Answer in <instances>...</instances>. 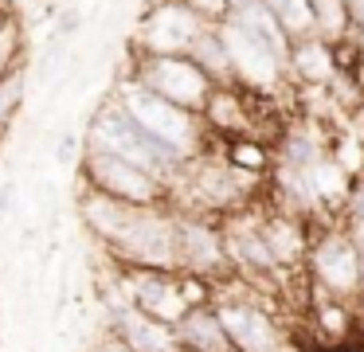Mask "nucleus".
<instances>
[{
  "mask_svg": "<svg viewBox=\"0 0 364 352\" xmlns=\"http://www.w3.org/2000/svg\"><path fill=\"white\" fill-rule=\"evenodd\" d=\"M114 98H118V106L126 110L157 145H165L176 161L188 164L192 156L208 153V133L212 129H208L204 117L192 114V110H181L176 102L161 98V94H153L149 86H141L129 70L114 82Z\"/></svg>",
  "mask_w": 364,
  "mask_h": 352,
  "instance_id": "nucleus-1",
  "label": "nucleus"
},
{
  "mask_svg": "<svg viewBox=\"0 0 364 352\" xmlns=\"http://www.w3.org/2000/svg\"><path fill=\"white\" fill-rule=\"evenodd\" d=\"M212 305L220 313L235 352H298L286 325L270 313L267 297L255 294V282L239 278V274L223 278L212 289Z\"/></svg>",
  "mask_w": 364,
  "mask_h": 352,
  "instance_id": "nucleus-2",
  "label": "nucleus"
},
{
  "mask_svg": "<svg viewBox=\"0 0 364 352\" xmlns=\"http://www.w3.org/2000/svg\"><path fill=\"white\" fill-rule=\"evenodd\" d=\"M82 145L98 149V153H110V156H122V161L137 164V169H149V172H157L161 180H168V184H173L184 169V161H176L165 145H157V141L118 106V98L102 102V106L95 110Z\"/></svg>",
  "mask_w": 364,
  "mask_h": 352,
  "instance_id": "nucleus-3",
  "label": "nucleus"
},
{
  "mask_svg": "<svg viewBox=\"0 0 364 352\" xmlns=\"http://www.w3.org/2000/svg\"><path fill=\"white\" fill-rule=\"evenodd\" d=\"M306 274L309 286L325 297L337 302H353L364 294V262H360V247L353 242V235L345 231V223H325L314 231V247L306 258Z\"/></svg>",
  "mask_w": 364,
  "mask_h": 352,
  "instance_id": "nucleus-4",
  "label": "nucleus"
},
{
  "mask_svg": "<svg viewBox=\"0 0 364 352\" xmlns=\"http://www.w3.org/2000/svg\"><path fill=\"white\" fill-rule=\"evenodd\" d=\"M79 169H82V184L87 188H98V192L114 196V200L129 203V208H173V203H168L173 200V184L161 180L157 172L122 161V156L87 149L82 161H79Z\"/></svg>",
  "mask_w": 364,
  "mask_h": 352,
  "instance_id": "nucleus-5",
  "label": "nucleus"
},
{
  "mask_svg": "<svg viewBox=\"0 0 364 352\" xmlns=\"http://www.w3.org/2000/svg\"><path fill=\"white\" fill-rule=\"evenodd\" d=\"M129 75L141 86H149L153 94L176 102L181 110H192V114L204 117L208 98H212L215 82L188 59V55H134V67Z\"/></svg>",
  "mask_w": 364,
  "mask_h": 352,
  "instance_id": "nucleus-6",
  "label": "nucleus"
},
{
  "mask_svg": "<svg viewBox=\"0 0 364 352\" xmlns=\"http://www.w3.org/2000/svg\"><path fill=\"white\" fill-rule=\"evenodd\" d=\"M208 23L184 0H157L141 16L134 36V55H188Z\"/></svg>",
  "mask_w": 364,
  "mask_h": 352,
  "instance_id": "nucleus-7",
  "label": "nucleus"
},
{
  "mask_svg": "<svg viewBox=\"0 0 364 352\" xmlns=\"http://www.w3.org/2000/svg\"><path fill=\"white\" fill-rule=\"evenodd\" d=\"M176 255H181V274H196L220 286L231 278V262L223 250V227L212 215H196V211H176Z\"/></svg>",
  "mask_w": 364,
  "mask_h": 352,
  "instance_id": "nucleus-8",
  "label": "nucleus"
},
{
  "mask_svg": "<svg viewBox=\"0 0 364 352\" xmlns=\"http://www.w3.org/2000/svg\"><path fill=\"white\" fill-rule=\"evenodd\" d=\"M215 31H220L223 47H228L235 86H243V90H251V94H262V98L282 86V78L290 75V70H286V63L278 59L262 39H255L251 31L235 20H223Z\"/></svg>",
  "mask_w": 364,
  "mask_h": 352,
  "instance_id": "nucleus-9",
  "label": "nucleus"
},
{
  "mask_svg": "<svg viewBox=\"0 0 364 352\" xmlns=\"http://www.w3.org/2000/svg\"><path fill=\"white\" fill-rule=\"evenodd\" d=\"M114 282L141 313H149V317L165 321L173 329L192 309L181 286V270H126V266H114Z\"/></svg>",
  "mask_w": 364,
  "mask_h": 352,
  "instance_id": "nucleus-10",
  "label": "nucleus"
},
{
  "mask_svg": "<svg viewBox=\"0 0 364 352\" xmlns=\"http://www.w3.org/2000/svg\"><path fill=\"white\" fill-rule=\"evenodd\" d=\"M102 302H106V333L122 336L134 352H184L176 329L157 321V317H149V313H141L118 289V282H110L102 289Z\"/></svg>",
  "mask_w": 364,
  "mask_h": 352,
  "instance_id": "nucleus-11",
  "label": "nucleus"
},
{
  "mask_svg": "<svg viewBox=\"0 0 364 352\" xmlns=\"http://www.w3.org/2000/svg\"><path fill=\"white\" fill-rule=\"evenodd\" d=\"M294 78L301 86H314V90H325L341 78L337 55H333V43L325 36H309V39H294L290 47V63H286Z\"/></svg>",
  "mask_w": 364,
  "mask_h": 352,
  "instance_id": "nucleus-12",
  "label": "nucleus"
},
{
  "mask_svg": "<svg viewBox=\"0 0 364 352\" xmlns=\"http://www.w3.org/2000/svg\"><path fill=\"white\" fill-rule=\"evenodd\" d=\"M176 336H181L184 352H235V344H231L215 305H196V309H188V317L176 325Z\"/></svg>",
  "mask_w": 364,
  "mask_h": 352,
  "instance_id": "nucleus-13",
  "label": "nucleus"
},
{
  "mask_svg": "<svg viewBox=\"0 0 364 352\" xmlns=\"http://www.w3.org/2000/svg\"><path fill=\"white\" fill-rule=\"evenodd\" d=\"M188 59L196 63V67L204 70L215 86H231V82H235V75H231V59H228V47H223V39H220V31H215V28H208L204 36L192 43Z\"/></svg>",
  "mask_w": 364,
  "mask_h": 352,
  "instance_id": "nucleus-14",
  "label": "nucleus"
},
{
  "mask_svg": "<svg viewBox=\"0 0 364 352\" xmlns=\"http://www.w3.org/2000/svg\"><path fill=\"white\" fill-rule=\"evenodd\" d=\"M220 153L228 156L235 169L251 172V176H267V172L274 169V149L259 137H231V141H223Z\"/></svg>",
  "mask_w": 364,
  "mask_h": 352,
  "instance_id": "nucleus-15",
  "label": "nucleus"
},
{
  "mask_svg": "<svg viewBox=\"0 0 364 352\" xmlns=\"http://www.w3.org/2000/svg\"><path fill=\"white\" fill-rule=\"evenodd\" d=\"M24 94H28V70L24 67H16L12 75L0 78V137L16 122L20 106H24Z\"/></svg>",
  "mask_w": 364,
  "mask_h": 352,
  "instance_id": "nucleus-16",
  "label": "nucleus"
},
{
  "mask_svg": "<svg viewBox=\"0 0 364 352\" xmlns=\"http://www.w3.org/2000/svg\"><path fill=\"white\" fill-rule=\"evenodd\" d=\"M20 23H16V16H4L0 20V78L4 75H12V70L20 67Z\"/></svg>",
  "mask_w": 364,
  "mask_h": 352,
  "instance_id": "nucleus-17",
  "label": "nucleus"
},
{
  "mask_svg": "<svg viewBox=\"0 0 364 352\" xmlns=\"http://www.w3.org/2000/svg\"><path fill=\"white\" fill-rule=\"evenodd\" d=\"M208 28H220L223 20H231V0H184Z\"/></svg>",
  "mask_w": 364,
  "mask_h": 352,
  "instance_id": "nucleus-18",
  "label": "nucleus"
},
{
  "mask_svg": "<svg viewBox=\"0 0 364 352\" xmlns=\"http://www.w3.org/2000/svg\"><path fill=\"white\" fill-rule=\"evenodd\" d=\"M95 352H134V348H129V344H126V341H122V336H114V333H106V336H102V341H98V344H95Z\"/></svg>",
  "mask_w": 364,
  "mask_h": 352,
  "instance_id": "nucleus-19",
  "label": "nucleus"
},
{
  "mask_svg": "<svg viewBox=\"0 0 364 352\" xmlns=\"http://www.w3.org/2000/svg\"><path fill=\"white\" fill-rule=\"evenodd\" d=\"M12 203H16V184H12V180H4V184H0V219L12 211Z\"/></svg>",
  "mask_w": 364,
  "mask_h": 352,
  "instance_id": "nucleus-20",
  "label": "nucleus"
},
{
  "mask_svg": "<svg viewBox=\"0 0 364 352\" xmlns=\"http://www.w3.org/2000/svg\"><path fill=\"white\" fill-rule=\"evenodd\" d=\"M317 4H321V0H317Z\"/></svg>",
  "mask_w": 364,
  "mask_h": 352,
  "instance_id": "nucleus-21",
  "label": "nucleus"
}]
</instances>
